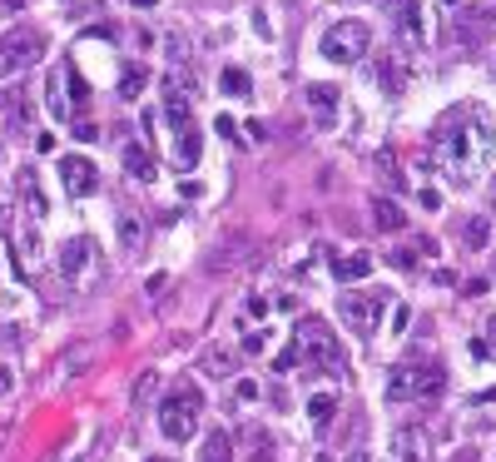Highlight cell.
<instances>
[{
  "instance_id": "ba28073f",
  "label": "cell",
  "mask_w": 496,
  "mask_h": 462,
  "mask_svg": "<svg viewBox=\"0 0 496 462\" xmlns=\"http://www.w3.org/2000/svg\"><path fill=\"white\" fill-rule=\"evenodd\" d=\"M60 184H65L70 200H89V194L99 189V169L85 160V154H65L60 160Z\"/></svg>"
},
{
  "instance_id": "5b68a950",
  "label": "cell",
  "mask_w": 496,
  "mask_h": 462,
  "mask_svg": "<svg viewBox=\"0 0 496 462\" xmlns=\"http://www.w3.org/2000/svg\"><path fill=\"white\" fill-rule=\"evenodd\" d=\"M387 309H392V288H358V294H343V299H337L343 324L353 328L358 338H368V343L383 333Z\"/></svg>"
},
{
  "instance_id": "b9f144b4",
  "label": "cell",
  "mask_w": 496,
  "mask_h": 462,
  "mask_svg": "<svg viewBox=\"0 0 496 462\" xmlns=\"http://www.w3.org/2000/svg\"><path fill=\"white\" fill-rule=\"evenodd\" d=\"M135 5H139V11H154V5H159V0H135Z\"/></svg>"
},
{
  "instance_id": "74e56055",
  "label": "cell",
  "mask_w": 496,
  "mask_h": 462,
  "mask_svg": "<svg viewBox=\"0 0 496 462\" xmlns=\"http://www.w3.org/2000/svg\"><path fill=\"white\" fill-rule=\"evenodd\" d=\"M268 313V299H248V318H263Z\"/></svg>"
},
{
  "instance_id": "cb8c5ba5",
  "label": "cell",
  "mask_w": 496,
  "mask_h": 462,
  "mask_svg": "<svg viewBox=\"0 0 496 462\" xmlns=\"http://www.w3.org/2000/svg\"><path fill=\"white\" fill-rule=\"evenodd\" d=\"M144 85H149V70H144V65H124V70H120V100H135Z\"/></svg>"
},
{
  "instance_id": "3957f363",
  "label": "cell",
  "mask_w": 496,
  "mask_h": 462,
  "mask_svg": "<svg viewBox=\"0 0 496 462\" xmlns=\"http://www.w3.org/2000/svg\"><path fill=\"white\" fill-rule=\"evenodd\" d=\"M198 418H204V393H198L189 378H179L159 398V433L169 437V442H189V437L198 433Z\"/></svg>"
},
{
  "instance_id": "5bb4252c",
  "label": "cell",
  "mask_w": 496,
  "mask_h": 462,
  "mask_svg": "<svg viewBox=\"0 0 496 462\" xmlns=\"http://www.w3.org/2000/svg\"><path fill=\"white\" fill-rule=\"evenodd\" d=\"M0 120H5V129H30V125H35L30 95H25V90H11V95H0Z\"/></svg>"
},
{
  "instance_id": "603a6c76",
  "label": "cell",
  "mask_w": 496,
  "mask_h": 462,
  "mask_svg": "<svg viewBox=\"0 0 496 462\" xmlns=\"http://www.w3.org/2000/svg\"><path fill=\"white\" fill-rule=\"evenodd\" d=\"M333 412H337V393H313L308 398V423L318 427V433L333 423Z\"/></svg>"
},
{
  "instance_id": "8fae6325",
  "label": "cell",
  "mask_w": 496,
  "mask_h": 462,
  "mask_svg": "<svg viewBox=\"0 0 496 462\" xmlns=\"http://www.w3.org/2000/svg\"><path fill=\"white\" fill-rule=\"evenodd\" d=\"M15 194H20V204H25V224H45L50 200H45V189H40V179H35V169H30V164H20V169H15Z\"/></svg>"
},
{
  "instance_id": "277c9868",
  "label": "cell",
  "mask_w": 496,
  "mask_h": 462,
  "mask_svg": "<svg viewBox=\"0 0 496 462\" xmlns=\"http://www.w3.org/2000/svg\"><path fill=\"white\" fill-rule=\"evenodd\" d=\"M293 343H298V353H303V363H313L318 373H328V378H343V373H347L343 348H337V338L328 333V324H322L318 313H308V318L298 324Z\"/></svg>"
},
{
  "instance_id": "7a4b0ae2",
  "label": "cell",
  "mask_w": 496,
  "mask_h": 462,
  "mask_svg": "<svg viewBox=\"0 0 496 462\" xmlns=\"http://www.w3.org/2000/svg\"><path fill=\"white\" fill-rule=\"evenodd\" d=\"M442 388H446L442 363L402 358L392 373H387V403H432V398H442Z\"/></svg>"
},
{
  "instance_id": "4fadbf2b",
  "label": "cell",
  "mask_w": 496,
  "mask_h": 462,
  "mask_svg": "<svg viewBox=\"0 0 496 462\" xmlns=\"http://www.w3.org/2000/svg\"><path fill=\"white\" fill-rule=\"evenodd\" d=\"M144 214L139 209H120L114 214V239H120V254H139L144 249Z\"/></svg>"
},
{
  "instance_id": "52a82bcc",
  "label": "cell",
  "mask_w": 496,
  "mask_h": 462,
  "mask_svg": "<svg viewBox=\"0 0 496 462\" xmlns=\"http://www.w3.org/2000/svg\"><path fill=\"white\" fill-rule=\"evenodd\" d=\"M40 55H45V35H40V30H30V26L5 30V35H0V80L30 70Z\"/></svg>"
},
{
  "instance_id": "836d02e7",
  "label": "cell",
  "mask_w": 496,
  "mask_h": 462,
  "mask_svg": "<svg viewBox=\"0 0 496 462\" xmlns=\"http://www.w3.org/2000/svg\"><path fill=\"white\" fill-rule=\"evenodd\" d=\"M407 318H412V309H407V303H397V309H392V328H397V333L407 328Z\"/></svg>"
},
{
  "instance_id": "d4e9b609",
  "label": "cell",
  "mask_w": 496,
  "mask_h": 462,
  "mask_svg": "<svg viewBox=\"0 0 496 462\" xmlns=\"http://www.w3.org/2000/svg\"><path fill=\"white\" fill-rule=\"evenodd\" d=\"M198 368L209 378H234V353H223V348H209L204 358H198Z\"/></svg>"
},
{
  "instance_id": "8d00e7d4",
  "label": "cell",
  "mask_w": 496,
  "mask_h": 462,
  "mask_svg": "<svg viewBox=\"0 0 496 462\" xmlns=\"http://www.w3.org/2000/svg\"><path fill=\"white\" fill-rule=\"evenodd\" d=\"M417 200H422V209H442V194H437V189H422Z\"/></svg>"
},
{
  "instance_id": "f35d334b",
  "label": "cell",
  "mask_w": 496,
  "mask_h": 462,
  "mask_svg": "<svg viewBox=\"0 0 496 462\" xmlns=\"http://www.w3.org/2000/svg\"><path fill=\"white\" fill-rule=\"evenodd\" d=\"M482 343H486V353H492V358H496V318H492V324H486V338H482Z\"/></svg>"
},
{
  "instance_id": "7dc6e473",
  "label": "cell",
  "mask_w": 496,
  "mask_h": 462,
  "mask_svg": "<svg viewBox=\"0 0 496 462\" xmlns=\"http://www.w3.org/2000/svg\"><path fill=\"white\" fill-rule=\"evenodd\" d=\"M492 75H496V60H492Z\"/></svg>"
},
{
  "instance_id": "4316f807",
  "label": "cell",
  "mask_w": 496,
  "mask_h": 462,
  "mask_svg": "<svg viewBox=\"0 0 496 462\" xmlns=\"http://www.w3.org/2000/svg\"><path fill=\"white\" fill-rule=\"evenodd\" d=\"M70 110H74V120L89 110V85H85V75H80V70H70Z\"/></svg>"
},
{
  "instance_id": "1f68e13d",
  "label": "cell",
  "mask_w": 496,
  "mask_h": 462,
  "mask_svg": "<svg viewBox=\"0 0 496 462\" xmlns=\"http://www.w3.org/2000/svg\"><path fill=\"white\" fill-rule=\"evenodd\" d=\"M486 234H492V224H486L482 214H477V219L467 224V239H471V244H486Z\"/></svg>"
},
{
  "instance_id": "7bdbcfd3",
  "label": "cell",
  "mask_w": 496,
  "mask_h": 462,
  "mask_svg": "<svg viewBox=\"0 0 496 462\" xmlns=\"http://www.w3.org/2000/svg\"><path fill=\"white\" fill-rule=\"evenodd\" d=\"M442 5H446V11H461V0H442Z\"/></svg>"
},
{
  "instance_id": "83f0119b",
  "label": "cell",
  "mask_w": 496,
  "mask_h": 462,
  "mask_svg": "<svg viewBox=\"0 0 496 462\" xmlns=\"http://www.w3.org/2000/svg\"><path fill=\"white\" fill-rule=\"evenodd\" d=\"M154 388H159V373H154V368H149V373H139V383H135V408H149Z\"/></svg>"
},
{
  "instance_id": "ffe728a7",
  "label": "cell",
  "mask_w": 496,
  "mask_h": 462,
  "mask_svg": "<svg viewBox=\"0 0 496 462\" xmlns=\"http://www.w3.org/2000/svg\"><path fill=\"white\" fill-rule=\"evenodd\" d=\"M372 224L383 234H397V229H407V214H402L397 200H372Z\"/></svg>"
},
{
  "instance_id": "ac0fdd59",
  "label": "cell",
  "mask_w": 496,
  "mask_h": 462,
  "mask_svg": "<svg viewBox=\"0 0 496 462\" xmlns=\"http://www.w3.org/2000/svg\"><path fill=\"white\" fill-rule=\"evenodd\" d=\"M120 160H124V169H129V175H135L139 184H149V179L159 175V169H154V154H149L144 145H139V139H129V145H124Z\"/></svg>"
},
{
  "instance_id": "bcb514c9",
  "label": "cell",
  "mask_w": 496,
  "mask_h": 462,
  "mask_svg": "<svg viewBox=\"0 0 496 462\" xmlns=\"http://www.w3.org/2000/svg\"><path fill=\"white\" fill-rule=\"evenodd\" d=\"M149 462H169V458H149Z\"/></svg>"
},
{
  "instance_id": "2e32d148",
  "label": "cell",
  "mask_w": 496,
  "mask_h": 462,
  "mask_svg": "<svg viewBox=\"0 0 496 462\" xmlns=\"http://www.w3.org/2000/svg\"><path fill=\"white\" fill-rule=\"evenodd\" d=\"M198 154H204V135H198V125L174 129V169H194Z\"/></svg>"
},
{
  "instance_id": "7c38bea8",
  "label": "cell",
  "mask_w": 496,
  "mask_h": 462,
  "mask_svg": "<svg viewBox=\"0 0 496 462\" xmlns=\"http://www.w3.org/2000/svg\"><path fill=\"white\" fill-rule=\"evenodd\" d=\"M11 249H15V274L20 278H35V269H40V224H20L15 229V239H11Z\"/></svg>"
},
{
  "instance_id": "f1b7e54d",
  "label": "cell",
  "mask_w": 496,
  "mask_h": 462,
  "mask_svg": "<svg viewBox=\"0 0 496 462\" xmlns=\"http://www.w3.org/2000/svg\"><path fill=\"white\" fill-rule=\"evenodd\" d=\"M298 363H303V353H298V343H293V338H288V348L278 353V358H273V373H293Z\"/></svg>"
},
{
  "instance_id": "484cf974",
  "label": "cell",
  "mask_w": 496,
  "mask_h": 462,
  "mask_svg": "<svg viewBox=\"0 0 496 462\" xmlns=\"http://www.w3.org/2000/svg\"><path fill=\"white\" fill-rule=\"evenodd\" d=\"M164 55H169V70H189V40L179 35V30L164 35Z\"/></svg>"
},
{
  "instance_id": "60d3db41",
  "label": "cell",
  "mask_w": 496,
  "mask_h": 462,
  "mask_svg": "<svg viewBox=\"0 0 496 462\" xmlns=\"http://www.w3.org/2000/svg\"><path fill=\"white\" fill-rule=\"evenodd\" d=\"M343 462H372V452H347Z\"/></svg>"
},
{
  "instance_id": "30bf717a",
  "label": "cell",
  "mask_w": 496,
  "mask_h": 462,
  "mask_svg": "<svg viewBox=\"0 0 496 462\" xmlns=\"http://www.w3.org/2000/svg\"><path fill=\"white\" fill-rule=\"evenodd\" d=\"M70 60H55L50 65V75H45V110L55 114V120H74L70 110Z\"/></svg>"
},
{
  "instance_id": "d6986e66",
  "label": "cell",
  "mask_w": 496,
  "mask_h": 462,
  "mask_svg": "<svg viewBox=\"0 0 496 462\" xmlns=\"http://www.w3.org/2000/svg\"><path fill=\"white\" fill-rule=\"evenodd\" d=\"M372 274V254H343V259H333V278L337 284H358V278Z\"/></svg>"
},
{
  "instance_id": "8992f818",
  "label": "cell",
  "mask_w": 496,
  "mask_h": 462,
  "mask_svg": "<svg viewBox=\"0 0 496 462\" xmlns=\"http://www.w3.org/2000/svg\"><path fill=\"white\" fill-rule=\"evenodd\" d=\"M368 51H372L368 20H337V26L322 35V60H333V65H358Z\"/></svg>"
},
{
  "instance_id": "d590c367",
  "label": "cell",
  "mask_w": 496,
  "mask_h": 462,
  "mask_svg": "<svg viewBox=\"0 0 496 462\" xmlns=\"http://www.w3.org/2000/svg\"><path fill=\"white\" fill-rule=\"evenodd\" d=\"M15 388V373H11V363H0V398Z\"/></svg>"
},
{
  "instance_id": "ee69618b",
  "label": "cell",
  "mask_w": 496,
  "mask_h": 462,
  "mask_svg": "<svg viewBox=\"0 0 496 462\" xmlns=\"http://www.w3.org/2000/svg\"><path fill=\"white\" fill-rule=\"evenodd\" d=\"M0 5H11V11H20V5H25V0H0Z\"/></svg>"
},
{
  "instance_id": "d6a6232c",
  "label": "cell",
  "mask_w": 496,
  "mask_h": 462,
  "mask_svg": "<svg viewBox=\"0 0 496 462\" xmlns=\"http://www.w3.org/2000/svg\"><path fill=\"white\" fill-rule=\"evenodd\" d=\"M234 393H238V403H259V383H253V378H244Z\"/></svg>"
},
{
  "instance_id": "9c48e42d",
  "label": "cell",
  "mask_w": 496,
  "mask_h": 462,
  "mask_svg": "<svg viewBox=\"0 0 496 462\" xmlns=\"http://www.w3.org/2000/svg\"><path fill=\"white\" fill-rule=\"evenodd\" d=\"M95 239L89 234H74V239H65L60 244V274L70 278V284H80V278L89 274V269H95Z\"/></svg>"
},
{
  "instance_id": "44dd1931",
  "label": "cell",
  "mask_w": 496,
  "mask_h": 462,
  "mask_svg": "<svg viewBox=\"0 0 496 462\" xmlns=\"http://www.w3.org/2000/svg\"><path fill=\"white\" fill-rule=\"evenodd\" d=\"M198 462H234V437L223 433V427H213V433L204 437V452H198Z\"/></svg>"
},
{
  "instance_id": "7402d4cb",
  "label": "cell",
  "mask_w": 496,
  "mask_h": 462,
  "mask_svg": "<svg viewBox=\"0 0 496 462\" xmlns=\"http://www.w3.org/2000/svg\"><path fill=\"white\" fill-rule=\"evenodd\" d=\"M219 90L229 95V100H248L253 95V80H248V70H238V65H229L219 75Z\"/></svg>"
},
{
  "instance_id": "f546056e",
  "label": "cell",
  "mask_w": 496,
  "mask_h": 462,
  "mask_svg": "<svg viewBox=\"0 0 496 462\" xmlns=\"http://www.w3.org/2000/svg\"><path fill=\"white\" fill-rule=\"evenodd\" d=\"M244 353H248V358H259V353H268V333H263V328L244 333Z\"/></svg>"
},
{
  "instance_id": "9a60e30c",
  "label": "cell",
  "mask_w": 496,
  "mask_h": 462,
  "mask_svg": "<svg viewBox=\"0 0 496 462\" xmlns=\"http://www.w3.org/2000/svg\"><path fill=\"white\" fill-rule=\"evenodd\" d=\"M392 462H432L427 458V433H417V427H397L392 433Z\"/></svg>"
},
{
  "instance_id": "ab89813d",
  "label": "cell",
  "mask_w": 496,
  "mask_h": 462,
  "mask_svg": "<svg viewBox=\"0 0 496 462\" xmlns=\"http://www.w3.org/2000/svg\"><path fill=\"white\" fill-rule=\"evenodd\" d=\"M452 462H482V458H477V448H457V452H452Z\"/></svg>"
},
{
  "instance_id": "e575fe53",
  "label": "cell",
  "mask_w": 496,
  "mask_h": 462,
  "mask_svg": "<svg viewBox=\"0 0 496 462\" xmlns=\"http://www.w3.org/2000/svg\"><path fill=\"white\" fill-rule=\"evenodd\" d=\"M244 135H248V139H253V145H263V139H268V129H263V125H259V120H248V125H244Z\"/></svg>"
},
{
  "instance_id": "4dcf8cb0",
  "label": "cell",
  "mask_w": 496,
  "mask_h": 462,
  "mask_svg": "<svg viewBox=\"0 0 496 462\" xmlns=\"http://www.w3.org/2000/svg\"><path fill=\"white\" fill-rule=\"evenodd\" d=\"M74 139H80V145H95L99 125H95V120H74Z\"/></svg>"
},
{
  "instance_id": "e0dca14e",
  "label": "cell",
  "mask_w": 496,
  "mask_h": 462,
  "mask_svg": "<svg viewBox=\"0 0 496 462\" xmlns=\"http://www.w3.org/2000/svg\"><path fill=\"white\" fill-rule=\"evenodd\" d=\"M337 95H343V90L337 85H308V105H313V114H318V125L322 129H333V120H337Z\"/></svg>"
},
{
  "instance_id": "f6af8a7d",
  "label": "cell",
  "mask_w": 496,
  "mask_h": 462,
  "mask_svg": "<svg viewBox=\"0 0 496 462\" xmlns=\"http://www.w3.org/2000/svg\"><path fill=\"white\" fill-rule=\"evenodd\" d=\"M313 462H333V458H328V452H318V458H313Z\"/></svg>"
},
{
  "instance_id": "6da1fadb",
  "label": "cell",
  "mask_w": 496,
  "mask_h": 462,
  "mask_svg": "<svg viewBox=\"0 0 496 462\" xmlns=\"http://www.w3.org/2000/svg\"><path fill=\"white\" fill-rule=\"evenodd\" d=\"M492 160H496V125L482 105H457L452 114L437 120L432 145H427V164L452 189H471L492 169Z\"/></svg>"
}]
</instances>
